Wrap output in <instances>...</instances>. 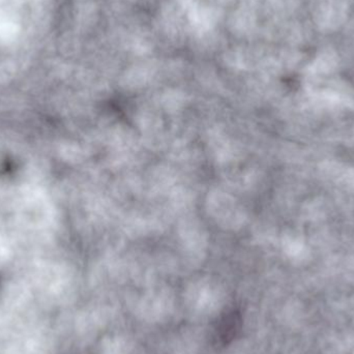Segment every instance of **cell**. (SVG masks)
Returning a JSON list of instances; mask_svg holds the SVG:
<instances>
[{"mask_svg": "<svg viewBox=\"0 0 354 354\" xmlns=\"http://www.w3.org/2000/svg\"><path fill=\"white\" fill-rule=\"evenodd\" d=\"M241 315L235 311L228 312L226 315L223 316L218 322V328H216L220 340L225 341V342L232 340L241 328Z\"/></svg>", "mask_w": 354, "mask_h": 354, "instance_id": "1", "label": "cell"}]
</instances>
